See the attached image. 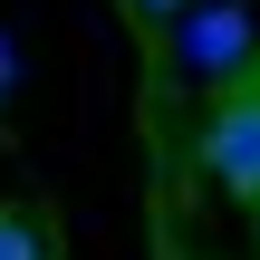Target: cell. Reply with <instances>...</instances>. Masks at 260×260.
I'll return each instance as SVG.
<instances>
[{
    "mask_svg": "<svg viewBox=\"0 0 260 260\" xmlns=\"http://www.w3.org/2000/svg\"><path fill=\"white\" fill-rule=\"evenodd\" d=\"M251 58H260V29H251V10H241V0H193V10L174 19V68H183V77L232 87Z\"/></svg>",
    "mask_w": 260,
    "mask_h": 260,
    "instance_id": "1",
    "label": "cell"
},
{
    "mask_svg": "<svg viewBox=\"0 0 260 260\" xmlns=\"http://www.w3.org/2000/svg\"><path fill=\"white\" fill-rule=\"evenodd\" d=\"M203 174L222 183V193H241V203H260V96H222V116L203 125Z\"/></svg>",
    "mask_w": 260,
    "mask_h": 260,
    "instance_id": "2",
    "label": "cell"
},
{
    "mask_svg": "<svg viewBox=\"0 0 260 260\" xmlns=\"http://www.w3.org/2000/svg\"><path fill=\"white\" fill-rule=\"evenodd\" d=\"M0 260H48V232H39V212L0 203Z\"/></svg>",
    "mask_w": 260,
    "mask_h": 260,
    "instance_id": "3",
    "label": "cell"
},
{
    "mask_svg": "<svg viewBox=\"0 0 260 260\" xmlns=\"http://www.w3.org/2000/svg\"><path fill=\"white\" fill-rule=\"evenodd\" d=\"M183 10H193V0H125V19H145V29H174Z\"/></svg>",
    "mask_w": 260,
    "mask_h": 260,
    "instance_id": "4",
    "label": "cell"
},
{
    "mask_svg": "<svg viewBox=\"0 0 260 260\" xmlns=\"http://www.w3.org/2000/svg\"><path fill=\"white\" fill-rule=\"evenodd\" d=\"M10 77H19V58H10V39H0V96H10Z\"/></svg>",
    "mask_w": 260,
    "mask_h": 260,
    "instance_id": "5",
    "label": "cell"
}]
</instances>
